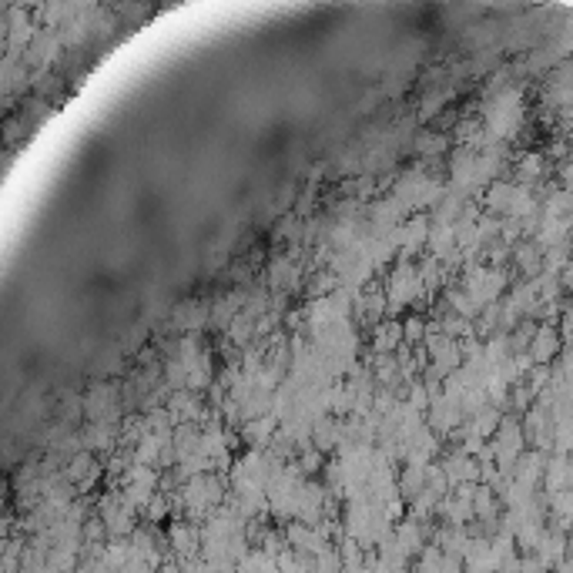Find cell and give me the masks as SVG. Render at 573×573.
Returning a JSON list of instances; mask_svg holds the SVG:
<instances>
[{
	"label": "cell",
	"instance_id": "2",
	"mask_svg": "<svg viewBox=\"0 0 573 573\" xmlns=\"http://www.w3.org/2000/svg\"><path fill=\"white\" fill-rule=\"evenodd\" d=\"M144 510H148V520H151V523H158V520L168 517V500H165V496H154V500L144 506Z\"/></svg>",
	"mask_w": 573,
	"mask_h": 573
},
{
	"label": "cell",
	"instance_id": "1",
	"mask_svg": "<svg viewBox=\"0 0 573 573\" xmlns=\"http://www.w3.org/2000/svg\"><path fill=\"white\" fill-rule=\"evenodd\" d=\"M168 544L178 560H192L201 550V530L192 527V523H175L168 533Z\"/></svg>",
	"mask_w": 573,
	"mask_h": 573
},
{
	"label": "cell",
	"instance_id": "3",
	"mask_svg": "<svg viewBox=\"0 0 573 573\" xmlns=\"http://www.w3.org/2000/svg\"><path fill=\"white\" fill-rule=\"evenodd\" d=\"M420 322L422 319H409V322H405V325H403V336L405 339H420L422 336V325H420Z\"/></svg>",
	"mask_w": 573,
	"mask_h": 573
}]
</instances>
